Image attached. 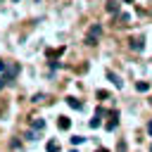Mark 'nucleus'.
I'll return each mask as SVG.
<instances>
[{
  "label": "nucleus",
  "instance_id": "18",
  "mask_svg": "<svg viewBox=\"0 0 152 152\" xmlns=\"http://www.w3.org/2000/svg\"><path fill=\"white\" fill-rule=\"evenodd\" d=\"M97 152H107V150H97Z\"/></svg>",
  "mask_w": 152,
  "mask_h": 152
},
{
  "label": "nucleus",
  "instance_id": "19",
  "mask_svg": "<svg viewBox=\"0 0 152 152\" xmlns=\"http://www.w3.org/2000/svg\"><path fill=\"white\" fill-rule=\"evenodd\" d=\"M150 152H152V145H150Z\"/></svg>",
  "mask_w": 152,
  "mask_h": 152
},
{
  "label": "nucleus",
  "instance_id": "11",
  "mask_svg": "<svg viewBox=\"0 0 152 152\" xmlns=\"http://www.w3.org/2000/svg\"><path fill=\"white\" fill-rule=\"evenodd\" d=\"M97 126H100V114L95 119H90V128H97Z\"/></svg>",
  "mask_w": 152,
  "mask_h": 152
},
{
  "label": "nucleus",
  "instance_id": "20",
  "mask_svg": "<svg viewBox=\"0 0 152 152\" xmlns=\"http://www.w3.org/2000/svg\"><path fill=\"white\" fill-rule=\"evenodd\" d=\"M71 152H76V150H71Z\"/></svg>",
  "mask_w": 152,
  "mask_h": 152
},
{
  "label": "nucleus",
  "instance_id": "15",
  "mask_svg": "<svg viewBox=\"0 0 152 152\" xmlns=\"http://www.w3.org/2000/svg\"><path fill=\"white\" fill-rule=\"evenodd\" d=\"M0 71H5V62H0Z\"/></svg>",
  "mask_w": 152,
  "mask_h": 152
},
{
  "label": "nucleus",
  "instance_id": "5",
  "mask_svg": "<svg viewBox=\"0 0 152 152\" xmlns=\"http://www.w3.org/2000/svg\"><path fill=\"white\" fill-rule=\"evenodd\" d=\"M57 126H59V128H62V131H66V128H69V126H71V121H69V119H66V116H59V121H57Z\"/></svg>",
  "mask_w": 152,
  "mask_h": 152
},
{
  "label": "nucleus",
  "instance_id": "16",
  "mask_svg": "<svg viewBox=\"0 0 152 152\" xmlns=\"http://www.w3.org/2000/svg\"><path fill=\"white\" fill-rule=\"evenodd\" d=\"M2 86H5V78H0V90H2Z\"/></svg>",
  "mask_w": 152,
  "mask_h": 152
},
{
  "label": "nucleus",
  "instance_id": "7",
  "mask_svg": "<svg viewBox=\"0 0 152 152\" xmlns=\"http://www.w3.org/2000/svg\"><path fill=\"white\" fill-rule=\"evenodd\" d=\"M145 45H142V40H131V50H135V52H140Z\"/></svg>",
  "mask_w": 152,
  "mask_h": 152
},
{
  "label": "nucleus",
  "instance_id": "13",
  "mask_svg": "<svg viewBox=\"0 0 152 152\" xmlns=\"http://www.w3.org/2000/svg\"><path fill=\"white\" fill-rule=\"evenodd\" d=\"M26 138H28V140H36L38 135H36V131H28V133H26Z\"/></svg>",
  "mask_w": 152,
  "mask_h": 152
},
{
  "label": "nucleus",
  "instance_id": "3",
  "mask_svg": "<svg viewBox=\"0 0 152 152\" xmlns=\"http://www.w3.org/2000/svg\"><path fill=\"white\" fill-rule=\"evenodd\" d=\"M31 128H33V131H43V128H45V121H43V119H33V121H31Z\"/></svg>",
  "mask_w": 152,
  "mask_h": 152
},
{
  "label": "nucleus",
  "instance_id": "12",
  "mask_svg": "<svg viewBox=\"0 0 152 152\" xmlns=\"http://www.w3.org/2000/svg\"><path fill=\"white\" fill-rule=\"evenodd\" d=\"M83 140H86V138H83V135H74V138H71V142H74V145H81V142H83Z\"/></svg>",
  "mask_w": 152,
  "mask_h": 152
},
{
  "label": "nucleus",
  "instance_id": "9",
  "mask_svg": "<svg viewBox=\"0 0 152 152\" xmlns=\"http://www.w3.org/2000/svg\"><path fill=\"white\" fill-rule=\"evenodd\" d=\"M66 104H69V107H74V109H81V102H78L76 97H66Z\"/></svg>",
  "mask_w": 152,
  "mask_h": 152
},
{
  "label": "nucleus",
  "instance_id": "8",
  "mask_svg": "<svg viewBox=\"0 0 152 152\" xmlns=\"http://www.w3.org/2000/svg\"><path fill=\"white\" fill-rule=\"evenodd\" d=\"M107 78H109V81H114V86H116V88H121V86H124V83L119 81V76H114L112 71H107Z\"/></svg>",
  "mask_w": 152,
  "mask_h": 152
},
{
  "label": "nucleus",
  "instance_id": "21",
  "mask_svg": "<svg viewBox=\"0 0 152 152\" xmlns=\"http://www.w3.org/2000/svg\"><path fill=\"white\" fill-rule=\"evenodd\" d=\"M14 2H19V0H14Z\"/></svg>",
  "mask_w": 152,
  "mask_h": 152
},
{
  "label": "nucleus",
  "instance_id": "1",
  "mask_svg": "<svg viewBox=\"0 0 152 152\" xmlns=\"http://www.w3.org/2000/svg\"><path fill=\"white\" fill-rule=\"evenodd\" d=\"M100 33H102V26L100 24H93L90 31H88V36H86V45H95L97 38H100Z\"/></svg>",
  "mask_w": 152,
  "mask_h": 152
},
{
  "label": "nucleus",
  "instance_id": "6",
  "mask_svg": "<svg viewBox=\"0 0 152 152\" xmlns=\"http://www.w3.org/2000/svg\"><path fill=\"white\" fill-rule=\"evenodd\" d=\"M135 88H138L140 93H147V90H150V83H147V81H138V83H135Z\"/></svg>",
  "mask_w": 152,
  "mask_h": 152
},
{
  "label": "nucleus",
  "instance_id": "14",
  "mask_svg": "<svg viewBox=\"0 0 152 152\" xmlns=\"http://www.w3.org/2000/svg\"><path fill=\"white\" fill-rule=\"evenodd\" d=\"M147 133H150V135H152V121H150V124H147Z\"/></svg>",
  "mask_w": 152,
  "mask_h": 152
},
{
  "label": "nucleus",
  "instance_id": "10",
  "mask_svg": "<svg viewBox=\"0 0 152 152\" xmlns=\"http://www.w3.org/2000/svg\"><path fill=\"white\" fill-rule=\"evenodd\" d=\"M48 152H59V142L50 140V142H48Z\"/></svg>",
  "mask_w": 152,
  "mask_h": 152
},
{
  "label": "nucleus",
  "instance_id": "2",
  "mask_svg": "<svg viewBox=\"0 0 152 152\" xmlns=\"http://www.w3.org/2000/svg\"><path fill=\"white\" fill-rule=\"evenodd\" d=\"M17 74H19V64H12V66H10L7 71H5V83H7V81H12V78H14Z\"/></svg>",
  "mask_w": 152,
  "mask_h": 152
},
{
  "label": "nucleus",
  "instance_id": "17",
  "mask_svg": "<svg viewBox=\"0 0 152 152\" xmlns=\"http://www.w3.org/2000/svg\"><path fill=\"white\" fill-rule=\"evenodd\" d=\"M124 2H133V0H124Z\"/></svg>",
  "mask_w": 152,
  "mask_h": 152
},
{
  "label": "nucleus",
  "instance_id": "4",
  "mask_svg": "<svg viewBox=\"0 0 152 152\" xmlns=\"http://www.w3.org/2000/svg\"><path fill=\"white\" fill-rule=\"evenodd\" d=\"M104 7H107V12H114V14L119 12V2H116V0H109V2L104 5Z\"/></svg>",
  "mask_w": 152,
  "mask_h": 152
}]
</instances>
